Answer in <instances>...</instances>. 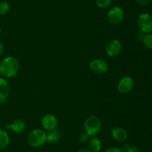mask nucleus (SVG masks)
Segmentation results:
<instances>
[{"mask_svg": "<svg viewBox=\"0 0 152 152\" xmlns=\"http://www.w3.org/2000/svg\"><path fill=\"white\" fill-rule=\"evenodd\" d=\"M19 71V63L16 58L7 56L0 62V75L4 77H13Z\"/></svg>", "mask_w": 152, "mask_h": 152, "instance_id": "obj_1", "label": "nucleus"}, {"mask_svg": "<svg viewBox=\"0 0 152 152\" xmlns=\"http://www.w3.org/2000/svg\"><path fill=\"white\" fill-rule=\"evenodd\" d=\"M102 122L99 118L96 116H89L84 122L85 132L89 137H94L97 135L101 131Z\"/></svg>", "mask_w": 152, "mask_h": 152, "instance_id": "obj_2", "label": "nucleus"}, {"mask_svg": "<svg viewBox=\"0 0 152 152\" xmlns=\"http://www.w3.org/2000/svg\"><path fill=\"white\" fill-rule=\"evenodd\" d=\"M46 134L44 130L34 129L28 134L27 142L31 147L39 148L46 142Z\"/></svg>", "mask_w": 152, "mask_h": 152, "instance_id": "obj_3", "label": "nucleus"}, {"mask_svg": "<svg viewBox=\"0 0 152 152\" xmlns=\"http://www.w3.org/2000/svg\"><path fill=\"white\" fill-rule=\"evenodd\" d=\"M137 25L141 32L149 34L152 31V16L150 13H142L137 19Z\"/></svg>", "mask_w": 152, "mask_h": 152, "instance_id": "obj_4", "label": "nucleus"}, {"mask_svg": "<svg viewBox=\"0 0 152 152\" xmlns=\"http://www.w3.org/2000/svg\"><path fill=\"white\" fill-rule=\"evenodd\" d=\"M124 10L120 6H114L111 7L107 14L108 22L112 25H118L121 23L124 19Z\"/></svg>", "mask_w": 152, "mask_h": 152, "instance_id": "obj_5", "label": "nucleus"}, {"mask_svg": "<svg viewBox=\"0 0 152 152\" xmlns=\"http://www.w3.org/2000/svg\"><path fill=\"white\" fill-rule=\"evenodd\" d=\"M134 86V80L129 76H124L117 83V91L121 94H127L133 89Z\"/></svg>", "mask_w": 152, "mask_h": 152, "instance_id": "obj_6", "label": "nucleus"}, {"mask_svg": "<svg viewBox=\"0 0 152 152\" xmlns=\"http://www.w3.org/2000/svg\"><path fill=\"white\" fill-rule=\"evenodd\" d=\"M89 67L93 72L96 74H103L108 69V64L105 60L102 58H95L89 63Z\"/></svg>", "mask_w": 152, "mask_h": 152, "instance_id": "obj_7", "label": "nucleus"}, {"mask_svg": "<svg viewBox=\"0 0 152 152\" xmlns=\"http://www.w3.org/2000/svg\"><path fill=\"white\" fill-rule=\"evenodd\" d=\"M41 125L43 129L48 131L55 129L58 125L57 117L52 113H47L42 118Z\"/></svg>", "mask_w": 152, "mask_h": 152, "instance_id": "obj_8", "label": "nucleus"}, {"mask_svg": "<svg viewBox=\"0 0 152 152\" xmlns=\"http://www.w3.org/2000/svg\"><path fill=\"white\" fill-rule=\"evenodd\" d=\"M123 49V46L120 40L117 39L111 40L105 46V52L109 57H116L120 54Z\"/></svg>", "mask_w": 152, "mask_h": 152, "instance_id": "obj_9", "label": "nucleus"}, {"mask_svg": "<svg viewBox=\"0 0 152 152\" xmlns=\"http://www.w3.org/2000/svg\"><path fill=\"white\" fill-rule=\"evenodd\" d=\"M5 127L7 129L11 130L14 133L20 134L25 131L26 125H25V122L22 119H15L11 123H7Z\"/></svg>", "mask_w": 152, "mask_h": 152, "instance_id": "obj_10", "label": "nucleus"}, {"mask_svg": "<svg viewBox=\"0 0 152 152\" xmlns=\"http://www.w3.org/2000/svg\"><path fill=\"white\" fill-rule=\"evenodd\" d=\"M111 136L117 142H123L128 138V132L125 128L121 127L114 128L111 131Z\"/></svg>", "mask_w": 152, "mask_h": 152, "instance_id": "obj_11", "label": "nucleus"}, {"mask_svg": "<svg viewBox=\"0 0 152 152\" xmlns=\"http://www.w3.org/2000/svg\"><path fill=\"white\" fill-rule=\"evenodd\" d=\"M9 94H10V86L4 77H0V103L1 104L5 102Z\"/></svg>", "mask_w": 152, "mask_h": 152, "instance_id": "obj_12", "label": "nucleus"}, {"mask_svg": "<svg viewBox=\"0 0 152 152\" xmlns=\"http://www.w3.org/2000/svg\"><path fill=\"white\" fill-rule=\"evenodd\" d=\"M88 148L91 152H99L102 149V142L95 136L91 137L88 141Z\"/></svg>", "mask_w": 152, "mask_h": 152, "instance_id": "obj_13", "label": "nucleus"}, {"mask_svg": "<svg viewBox=\"0 0 152 152\" xmlns=\"http://www.w3.org/2000/svg\"><path fill=\"white\" fill-rule=\"evenodd\" d=\"M59 137H60V131L56 128L48 131V133L46 134V142L50 145L56 144L59 142Z\"/></svg>", "mask_w": 152, "mask_h": 152, "instance_id": "obj_14", "label": "nucleus"}, {"mask_svg": "<svg viewBox=\"0 0 152 152\" xmlns=\"http://www.w3.org/2000/svg\"><path fill=\"white\" fill-rule=\"evenodd\" d=\"M10 143V137L4 130L0 128V151L4 150Z\"/></svg>", "mask_w": 152, "mask_h": 152, "instance_id": "obj_15", "label": "nucleus"}, {"mask_svg": "<svg viewBox=\"0 0 152 152\" xmlns=\"http://www.w3.org/2000/svg\"><path fill=\"white\" fill-rule=\"evenodd\" d=\"M10 5L9 2L6 1H0V15H4L10 10Z\"/></svg>", "mask_w": 152, "mask_h": 152, "instance_id": "obj_16", "label": "nucleus"}, {"mask_svg": "<svg viewBox=\"0 0 152 152\" xmlns=\"http://www.w3.org/2000/svg\"><path fill=\"white\" fill-rule=\"evenodd\" d=\"M122 150L124 152H140L139 148L136 146H133L129 143H125L122 146Z\"/></svg>", "mask_w": 152, "mask_h": 152, "instance_id": "obj_17", "label": "nucleus"}, {"mask_svg": "<svg viewBox=\"0 0 152 152\" xmlns=\"http://www.w3.org/2000/svg\"><path fill=\"white\" fill-rule=\"evenodd\" d=\"M142 43L146 49H152V34H145Z\"/></svg>", "mask_w": 152, "mask_h": 152, "instance_id": "obj_18", "label": "nucleus"}, {"mask_svg": "<svg viewBox=\"0 0 152 152\" xmlns=\"http://www.w3.org/2000/svg\"><path fill=\"white\" fill-rule=\"evenodd\" d=\"M96 5L100 8H107L112 3V0H96Z\"/></svg>", "mask_w": 152, "mask_h": 152, "instance_id": "obj_19", "label": "nucleus"}, {"mask_svg": "<svg viewBox=\"0 0 152 152\" xmlns=\"http://www.w3.org/2000/svg\"><path fill=\"white\" fill-rule=\"evenodd\" d=\"M89 138H90V137H89L86 132H83L79 135L78 141L80 142V143H86L88 141Z\"/></svg>", "mask_w": 152, "mask_h": 152, "instance_id": "obj_20", "label": "nucleus"}, {"mask_svg": "<svg viewBox=\"0 0 152 152\" xmlns=\"http://www.w3.org/2000/svg\"><path fill=\"white\" fill-rule=\"evenodd\" d=\"M104 152H124L121 148L117 147H111L108 148Z\"/></svg>", "mask_w": 152, "mask_h": 152, "instance_id": "obj_21", "label": "nucleus"}, {"mask_svg": "<svg viewBox=\"0 0 152 152\" xmlns=\"http://www.w3.org/2000/svg\"><path fill=\"white\" fill-rule=\"evenodd\" d=\"M145 34H144V33L141 32V31L140 33H138V34H137V39L138 41H140V42L143 41V39H144V37H145Z\"/></svg>", "mask_w": 152, "mask_h": 152, "instance_id": "obj_22", "label": "nucleus"}, {"mask_svg": "<svg viewBox=\"0 0 152 152\" xmlns=\"http://www.w3.org/2000/svg\"><path fill=\"white\" fill-rule=\"evenodd\" d=\"M136 1L140 5H147L151 2V0H136Z\"/></svg>", "mask_w": 152, "mask_h": 152, "instance_id": "obj_23", "label": "nucleus"}, {"mask_svg": "<svg viewBox=\"0 0 152 152\" xmlns=\"http://www.w3.org/2000/svg\"><path fill=\"white\" fill-rule=\"evenodd\" d=\"M3 52H4V46H3L1 42H0V56L2 55Z\"/></svg>", "mask_w": 152, "mask_h": 152, "instance_id": "obj_24", "label": "nucleus"}, {"mask_svg": "<svg viewBox=\"0 0 152 152\" xmlns=\"http://www.w3.org/2000/svg\"><path fill=\"white\" fill-rule=\"evenodd\" d=\"M77 152H91L88 148H80Z\"/></svg>", "mask_w": 152, "mask_h": 152, "instance_id": "obj_25", "label": "nucleus"}, {"mask_svg": "<svg viewBox=\"0 0 152 152\" xmlns=\"http://www.w3.org/2000/svg\"><path fill=\"white\" fill-rule=\"evenodd\" d=\"M1 27H0V35H1Z\"/></svg>", "mask_w": 152, "mask_h": 152, "instance_id": "obj_26", "label": "nucleus"}, {"mask_svg": "<svg viewBox=\"0 0 152 152\" xmlns=\"http://www.w3.org/2000/svg\"><path fill=\"white\" fill-rule=\"evenodd\" d=\"M0 124H1V119H0Z\"/></svg>", "mask_w": 152, "mask_h": 152, "instance_id": "obj_27", "label": "nucleus"}]
</instances>
